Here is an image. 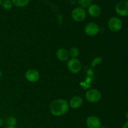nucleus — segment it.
Segmentation results:
<instances>
[{"label":"nucleus","mask_w":128,"mask_h":128,"mask_svg":"<svg viewBox=\"0 0 128 128\" xmlns=\"http://www.w3.org/2000/svg\"><path fill=\"white\" fill-rule=\"evenodd\" d=\"M1 70H0V78H1Z\"/></svg>","instance_id":"obj_25"},{"label":"nucleus","mask_w":128,"mask_h":128,"mask_svg":"<svg viewBox=\"0 0 128 128\" xmlns=\"http://www.w3.org/2000/svg\"><path fill=\"white\" fill-rule=\"evenodd\" d=\"M100 128H106L104 127V126H101Z\"/></svg>","instance_id":"obj_24"},{"label":"nucleus","mask_w":128,"mask_h":128,"mask_svg":"<svg viewBox=\"0 0 128 128\" xmlns=\"http://www.w3.org/2000/svg\"><path fill=\"white\" fill-rule=\"evenodd\" d=\"M25 78L30 82H35L40 79V74L38 71L35 70H29L25 74Z\"/></svg>","instance_id":"obj_8"},{"label":"nucleus","mask_w":128,"mask_h":128,"mask_svg":"<svg viewBox=\"0 0 128 128\" xmlns=\"http://www.w3.org/2000/svg\"><path fill=\"white\" fill-rule=\"evenodd\" d=\"M71 17L74 21H77V22H81V21H84L86 18V12L82 8H76L72 11Z\"/></svg>","instance_id":"obj_4"},{"label":"nucleus","mask_w":128,"mask_h":128,"mask_svg":"<svg viewBox=\"0 0 128 128\" xmlns=\"http://www.w3.org/2000/svg\"><path fill=\"white\" fill-rule=\"evenodd\" d=\"M80 51H79L78 48L76 47L71 48L69 51V54L72 58H76L79 56Z\"/></svg>","instance_id":"obj_14"},{"label":"nucleus","mask_w":128,"mask_h":128,"mask_svg":"<svg viewBox=\"0 0 128 128\" xmlns=\"http://www.w3.org/2000/svg\"><path fill=\"white\" fill-rule=\"evenodd\" d=\"M1 6L4 10H9L12 8V3L11 0H6V1H2Z\"/></svg>","instance_id":"obj_16"},{"label":"nucleus","mask_w":128,"mask_h":128,"mask_svg":"<svg viewBox=\"0 0 128 128\" xmlns=\"http://www.w3.org/2000/svg\"><path fill=\"white\" fill-rule=\"evenodd\" d=\"M2 0H0V6H1V4H2Z\"/></svg>","instance_id":"obj_22"},{"label":"nucleus","mask_w":128,"mask_h":128,"mask_svg":"<svg viewBox=\"0 0 128 128\" xmlns=\"http://www.w3.org/2000/svg\"><path fill=\"white\" fill-rule=\"evenodd\" d=\"M82 104V100L80 96H73L70 100L69 106L72 109H78L81 106Z\"/></svg>","instance_id":"obj_12"},{"label":"nucleus","mask_w":128,"mask_h":128,"mask_svg":"<svg viewBox=\"0 0 128 128\" xmlns=\"http://www.w3.org/2000/svg\"><path fill=\"white\" fill-rule=\"evenodd\" d=\"M92 0H78L79 4L81 6L82 8H88L92 3Z\"/></svg>","instance_id":"obj_15"},{"label":"nucleus","mask_w":128,"mask_h":128,"mask_svg":"<svg viewBox=\"0 0 128 128\" xmlns=\"http://www.w3.org/2000/svg\"><path fill=\"white\" fill-rule=\"evenodd\" d=\"M67 68L69 71L74 74L78 73L81 70V63L77 58H71L67 63Z\"/></svg>","instance_id":"obj_6"},{"label":"nucleus","mask_w":128,"mask_h":128,"mask_svg":"<svg viewBox=\"0 0 128 128\" xmlns=\"http://www.w3.org/2000/svg\"><path fill=\"white\" fill-rule=\"evenodd\" d=\"M3 1H6V0H3Z\"/></svg>","instance_id":"obj_26"},{"label":"nucleus","mask_w":128,"mask_h":128,"mask_svg":"<svg viewBox=\"0 0 128 128\" xmlns=\"http://www.w3.org/2000/svg\"><path fill=\"white\" fill-rule=\"evenodd\" d=\"M99 31H100V27L98 25L93 22L88 23L84 28L85 33L90 36H93L97 34Z\"/></svg>","instance_id":"obj_7"},{"label":"nucleus","mask_w":128,"mask_h":128,"mask_svg":"<svg viewBox=\"0 0 128 128\" xmlns=\"http://www.w3.org/2000/svg\"><path fill=\"white\" fill-rule=\"evenodd\" d=\"M6 124L8 126H11V127H14L17 124L16 119L14 117H10L6 121Z\"/></svg>","instance_id":"obj_17"},{"label":"nucleus","mask_w":128,"mask_h":128,"mask_svg":"<svg viewBox=\"0 0 128 128\" xmlns=\"http://www.w3.org/2000/svg\"><path fill=\"white\" fill-rule=\"evenodd\" d=\"M12 4L17 7L22 8L28 4L30 0H11Z\"/></svg>","instance_id":"obj_13"},{"label":"nucleus","mask_w":128,"mask_h":128,"mask_svg":"<svg viewBox=\"0 0 128 128\" xmlns=\"http://www.w3.org/2000/svg\"><path fill=\"white\" fill-rule=\"evenodd\" d=\"M122 128H128V122H126V123L124 124L123 125V126H122Z\"/></svg>","instance_id":"obj_19"},{"label":"nucleus","mask_w":128,"mask_h":128,"mask_svg":"<svg viewBox=\"0 0 128 128\" xmlns=\"http://www.w3.org/2000/svg\"><path fill=\"white\" fill-rule=\"evenodd\" d=\"M6 128H16L15 127H11V126H8Z\"/></svg>","instance_id":"obj_21"},{"label":"nucleus","mask_w":128,"mask_h":128,"mask_svg":"<svg viewBox=\"0 0 128 128\" xmlns=\"http://www.w3.org/2000/svg\"><path fill=\"white\" fill-rule=\"evenodd\" d=\"M86 126L88 128H100L101 126V122L98 118L91 116L86 120Z\"/></svg>","instance_id":"obj_9"},{"label":"nucleus","mask_w":128,"mask_h":128,"mask_svg":"<svg viewBox=\"0 0 128 128\" xmlns=\"http://www.w3.org/2000/svg\"><path fill=\"white\" fill-rule=\"evenodd\" d=\"M56 57L60 61H66L69 60V51L65 48H60L56 52Z\"/></svg>","instance_id":"obj_11"},{"label":"nucleus","mask_w":128,"mask_h":128,"mask_svg":"<svg viewBox=\"0 0 128 128\" xmlns=\"http://www.w3.org/2000/svg\"><path fill=\"white\" fill-rule=\"evenodd\" d=\"M115 11L116 13L121 16H128V1L121 0L119 1L115 6Z\"/></svg>","instance_id":"obj_2"},{"label":"nucleus","mask_w":128,"mask_h":128,"mask_svg":"<svg viewBox=\"0 0 128 128\" xmlns=\"http://www.w3.org/2000/svg\"><path fill=\"white\" fill-rule=\"evenodd\" d=\"M70 106L67 101L62 99L56 100L50 105L51 113L55 116H61L67 113Z\"/></svg>","instance_id":"obj_1"},{"label":"nucleus","mask_w":128,"mask_h":128,"mask_svg":"<svg viewBox=\"0 0 128 128\" xmlns=\"http://www.w3.org/2000/svg\"><path fill=\"white\" fill-rule=\"evenodd\" d=\"M2 125H3V121H2V119L0 118V127H1Z\"/></svg>","instance_id":"obj_20"},{"label":"nucleus","mask_w":128,"mask_h":128,"mask_svg":"<svg viewBox=\"0 0 128 128\" xmlns=\"http://www.w3.org/2000/svg\"><path fill=\"white\" fill-rule=\"evenodd\" d=\"M88 14L92 18H97L101 14V8L96 4H91L88 7Z\"/></svg>","instance_id":"obj_10"},{"label":"nucleus","mask_w":128,"mask_h":128,"mask_svg":"<svg viewBox=\"0 0 128 128\" xmlns=\"http://www.w3.org/2000/svg\"><path fill=\"white\" fill-rule=\"evenodd\" d=\"M86 99L90 102L95 103L100 101L101 99V93L96 89L90 90L86 93Z\"/></svg>","instance_id":"obj_5"},{"label":"nucleus","mask_w":128,"mask_h":128,"mask_svg":"<svg viewBox=\"0 0 128 128\" xmlns=\"http://www.w3.org/2000/svg\"><path fill=\"white\" fill-rule=\"evenodd\" d=\"M109 29L112 32H118L121 30L122 22L121 19L118 17H112L109 20L108 22Z\"/></svg>","instance_id":"obj_3"},{"label":"nucleus","mask_w":128,"mask_h":128,"mask_svg":"<svg viewBox=\"0 0 128 128\" xmlns=\"http://www.w3.org/2000/svg\"><path fill=\"white\" fill-rule=\"evenodd\" d=\"M126 119H128V112H126Z\"/></svg>","instance_id":"obj_23"},{"label":"nucleus","mask_w":128,"mask_h":128,"mask_svg":"<svg viewBox=\"0 0 128 128\" xmlns=\"http://www.w3.org/2000/svg\"><path fill=\"white\" fill-rule=\"evenodd\" d=\"M101 60H102V59H101V58H100V60H98V58H97L94 59V61H92V66H95V65L97 64L98 63H99V62H101Z\"/></svg>","instance_id":"obj_18"}]
</instances>
